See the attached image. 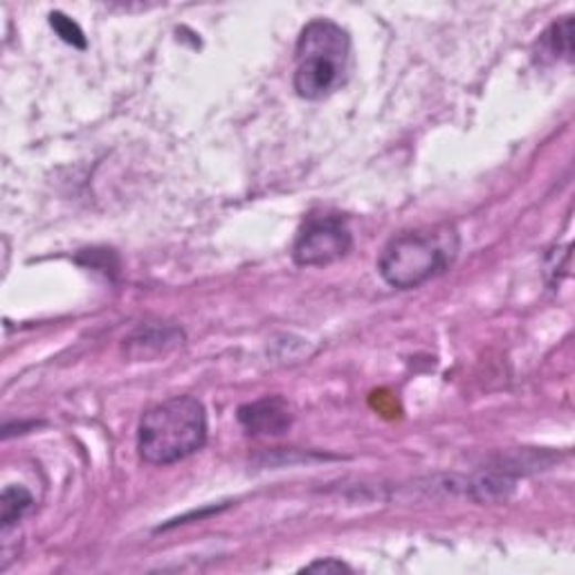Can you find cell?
<instances>
[{
	"label": "cell",
	"mask_w": 575,
	"mask_h": 575,
	"mask_svg": "<svg viewBox=\"0 0 575 575\" xmlns=\"http://www.w3.org/2000/svg\"><path fill=\"white\" fill-rule=\"evenodd\" d=\"M34 506V497L21 485H8L3 490V500H0V522L8 531L17 522H21Z\"/></svg>",
	"instance_id": "obj_7"
},
{
	"label": "cell",
	"mask_w": 575,
	"mask_h": 575,
	"mask_svg": "<svg viewBox=\"0 0 575 575\" xmlns=\"http://www.w3.org/2000/svg\"><path fill=\"white\" fill-rule=\"evenodd\" d=\"M351 248L353 234L342 216H312L297 234L292 259L301 268H324L345 259Z\"/></svg>",
	"instance_id": "obj_4"
},
{
	"label": "cell",
	"mask_w": 575,
	"mask_h": 575,
	"mask_svg": "<svg viewBox=\"0 0 575 575\" xmlns=\"http://www.w3.org/2000/svg\"><path fill=\"white\" fill-rule=\"evenodd\" d=\"M183 340V333L176 326L167 324H148L137 328V331L129 338V353L135 358H148L160 356L174 349Z\"/></svg>",
	"instance_id": "obj_6"
},
{
	"label": "cell",
	"mask_w": 575,
	"mask_h": 575,
	"mask_svg": "<svg viewBox=\"0 0 575 575\" xmlns=\"http://www.w3.org/2000/svg\"><path fill=\"white\" fill-rule=\"evenodd\" d=\"M50 25L54 28V32H57L65 43H70V45H74V48H86V37H84V32H81V28H79L74 21H70L65 14L52 12V14H50Z\"/></svg>",
	"instance_id": "obj_9"
},
{
	"label": "cell",
	"mask_w": 575,
	"mask_h": 575,
	"mask_svg": "<svg viewBox=\"0 0 575 575\" xmlns=\"http://www.w3.org/2000/svg\"><path fill=\"white\" fill-rule=\"evenodd\" d=\"M238 423L253 437H281L292 425V412L284 398L268 396L238 409Z\"/></svg>",
	"instance_id": "obj_5"
},
{
	"label": "cell",
	"mask_w": 575,
	"mask_h": 575,
	"mask_svg": "<svg viewBox=\"0 0 575 575\" xmlns=\"http://www.w3.org/2000/svg\"><path fill=\"white\" fill-rule=\"evenodd\" d=\"M542 50H544V54H551L553 59L571 61L573 43H571V19L568 17L548 28V32L542 37Z\"/></svg>",
	"instance_id": "obj_8"
},
{
	"label": "cell",
	"mask_w": 575,
	"mask_h": 575,
	"mask_svg": "<svg viewBox=\"0 0 575 575\" xmlns=\"http://www.w3.org/2000/svg\"><path fill=\"white\" fill-rule=\"evenodd\" d=\"M295 91L301 100L319 102L333 95L345 81L351 61V39L333 21H310L297 41Z\"/></svg>",
	"instance_id": "obj_3"
},
{
	"label": "cell",
	"mask_w": 575,
	"mask_h": 575,
	"mask_svg": "<svg viewBox=\"0 0 575 575\" xmlns=\"http://www.w3.org/2000/svg\"><path fill=\"white\" fill-rule=\"evenodd\" d=\"M207 441L205 407L194 396H174L146 409L137 428L140 456L151 465H172L196 454Z\"/></svg>",
	"instance_id": "obj_2"
},
{
	"label": "cell",
	"mask_w": 575,
	"mask_h": 575,
	"mask_svg": "<svg viewBox=\"0 0 575 575\" xmlns=\"http://www.w3.org/2000/svg\"><path fill=\"white\" fill-rule=\"evenodd\" d=\"M301 571H308V573H312V571H324V573H342V571H351V566H349V564H345V562H340V559H336V557H326V559H317V562H312V564L304 566Z\"/></svg>",
	"instance_id": "obj_10"
},
{
	"label": "cell",
	"mask_w": 575,
	"mask_h": 575,
	"mask_svg": "<svg viewBox=\"0 0 575 575\" xmlns=\"http://www.w3.org/2000/svg\"><path fill=\"white\" fill-rule=\"evenodd\" d=\"M459 232L450 223L402 232L382 248L378 273L391 288L412 290L448 273L459 257Z\"/></svg>",
	"instance_id": "obj_1"
}]
</instances>
